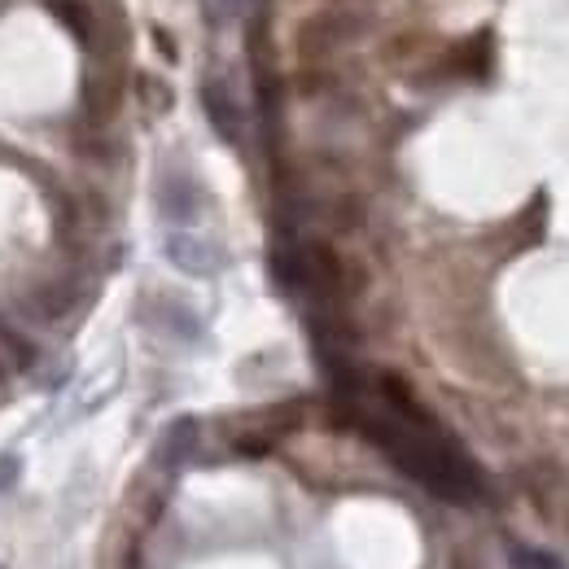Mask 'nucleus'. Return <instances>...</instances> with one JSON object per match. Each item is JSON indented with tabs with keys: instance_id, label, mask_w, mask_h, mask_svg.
I'll return each instance as SVG.
<instances>
[{
	"instance_id": "nucleus-7",
	"label": "nucleus",
	"mask_w": 569,
	"mask_h": 569,
	"mask_svg": "<svg viewBox=\"0 0 569 569\" xmlns=\"http://www.w3.org/2000/svg\"><path fill=\"white\" fill-rule=\"evenodd\" d=\"M513 566L517 569H561V561H553L548 553H535L526 544H513Z\"/></svg>"
},
{
	"instance_id": "nucleus-10",
	"label": "nucleus",
	"mask_w": 569,
	"mask_h": 569,
	"mask_svg": "<svg viewBox=\"0 0 569 569\" xmlns=\"http://www.w3.org/2000/svg\"><path fill=\"white\" fill-rule=\"evenodd\" d=\"M224 9H228V13H242V9H246V0H224Z\"/></svg>"
},
{
	"instance_id": "nucleus-4",
	"label": "nucleus",
	"mask_w": 569,
	"mask_h": 569,
	"mask_svg": "<svg viewBox=\"0 0 569 569\" xmlns=\"http://www.w3.org/2000/svg\"><path fill=\"white\" fill-rule=\"evenodd\" d=\"M202 101H207V114H211L215 132H220L224 141H242V114H237L233 97H228V92H220V88L211 83V88L202 92Z\"/></svg>"
},
{
	"instance_id": "nucleus-8",
	"label": "nucleus",
	"mask_w": 569,
	"mask_h": 569,
	"mask_svg": "<svg viewBox=\"0 0 569 569\" xmlns=\"http://www.w3.org/2000/svg\"><path fill=\"white\" fill-rule=\"evenodd\" d=\"M145 101L158 105V110H167V105H171V92H167L158 79H145Z\"/></svg>"
},
{
	"instance_id": "nucleus-2",
	"label": "nucleus",
	"mask_w": 569,
	"mask_h": 569,
	"mask_svg": "<svg viewBox=\"0 0 569 569\" xmlns=\"http://www.w3.org/2000/svg\"><path fill=\"white\" fill-rule=\"evenodd\" d=\"M350 31H355V22H346L342 13H315V18H306V22H302L298 40H302V48L320 53V48H337Z\"/></svg>"
},
{
	"instance_id": "nucleus-1",
	"label": "nucleus",
	"mask_w": 569,
	"mask_h": 569,
	"mask_svg": "<svg viewBox=\"0 0 569 569\" xmlns=\"http://www.w3.org/2000/svg\"><path fill=\"white\" fill-rule=\"evenodd\" d=\"M364 434H368L408 478H416L425 491H434V495H443V500H456V504L473 500L478 482H473L469 465H465L451 447H443L438 429H416V425H403V421H364Z\"/></svg>"
},
{
	"instance_id": "nucleus-9",
	"label": "nucleus",
	"mask_w": 569,
	"mask_h": 569,
	"mask_svg": "<svg viewBox=\"0 0 569 569\" xmlns=\"http://www.w3.org/2000/svg\"><path fill=\"white\" fill-rule=\"evenodd\" d=\"M13 478H18V460H13V456H0V491H4Z\"/></svg>"
},
{
	"instance_id": "nucleus-6",
	"label": "nucleus",
	"mask_w": 569,
	"mask_h": 569,
	"mask_svg": "<svg viewBox=\"0 0 569 569\" xmlns=\"http://www.w3.org/2000/svg\"><path fill=\"white\" fill-rule=\"evenodd\" d=\"M53 9H57V18H62L83 44H92V18H88V4H83V0H53Z\"/></svg>"
},
{
	"instance_id": "nucleus-3",
	"label": "nucleus",
	"mask_w": 569,
	"mask_h": 569,
	"mask_svg": "<svg viewBox=\"0 0 569 569\" xmlns=\"http://www.w3.org/2000/svg\"><path fill=\"white\" fill-rule=\"evenodd\" d=\"M167 255H171L176 268H185V272H193V277H211L215 264H220V255H215L202 237H171V242H167Z\"/></svg>"
},
{
	"instance_id": "nucleus-5",
	"label": "nucleus",
	"mask_w": 569,
	"mask_h": 569,
	"mask_svg": "<svg viewBox=\"0 0 569 569\" xmlns=\"http://www.w3.org/2000/svg\"><path fill=\"white\" fill-rule=\"evenodd\" d=\"M193 443H198V425H193V421H176V425H167V434H163V443H158V465L176 469L180 460H189Z\"/></svg>"
}]
</instances>
